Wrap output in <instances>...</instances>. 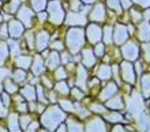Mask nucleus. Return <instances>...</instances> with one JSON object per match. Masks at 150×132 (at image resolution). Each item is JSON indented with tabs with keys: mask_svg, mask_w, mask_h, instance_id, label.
I'll return each mask as SVG.
<instances>
[{
	"mask_svg": "<svg viewBox=\"0 0 150 132\" xmlns=\"http://www.w3.org/2000/svg\"><path fill=\"white\" fill-rule=\"evenodd\" d=\"M120 53H122L123 60H127L131 63L137 61L141 59V44L135 38H130L120 47Z\"/></svg>",
	"mask_w": 150,
	"mask_h": 132,
	"instance_id": "4",
	"label": "nucleus"
},
{
	"mask_svg": "<svg viewBox=\"0 0 150 132\" xmlns=\"http://www.w3.org/2000/svg\"><path fill=\"white\" fill-rule=\"evenodd\" d=\"M37 132H51V131H48V129H38Z\"/></svg>",
	"mask_w": 150,
	"mask_h": 132,
	"instance_id": "57",
	"label": "nucleus"
},
{
	"mask_svg": "<svg viewBox=\"0 0 150 132\" xmlns=\"http://www.w3.org/2000/svg\"><path fill=\"white\" fill-rule=\"evenodd\" d=\"M11 59L10 56V49L6 40H0V67H6L8 60Z\"/></svg>",
	"mask_w": 150,
	"mask_h": 132,
	"instance_id": "26",
	"label": "nucleus"
},
{
	"mask_svg": "<svg viewBox=\"0 0 150 132\" xmlns=\"http://www.w3.org/2000/svg\"><path fill=\"white\" fill-rule=\"evenodd\" d=\"M85 6H93V4H96L97 1H100V0H81Z\"/></svg>",
	"mask_w": 150,
	"mask_h": 132,
	"instance_id": "53",
	"label": "nucleus"
},
{
	"mask_svg": "<svg viewBox=\"0 0 150 132\" xmlns=\"http://www.w3.org/2000/svg\"><path fill=\"white\" fill-rule=\"evenodd\" d=\"M120 4H122V8H123V11L124 12H127L132 6H134L131 0H120Z\"/></svg>",
	"mask_w": 150,
	"mask_h": 132,
	"instance_id": "51",
	"label": "nucleus"
},
{
	"mask_svg": "<svg viewBox=\"0 0 150 132\" xmlns=\"http://www.w3.org/2000/svg\"><path fill=\"white\" fill-rule=\"evenodd\" d=\"M7 44H8V49H10V56H11L12 59L16 57V56H19L21 53H23L22 47H21V40L8 38Z\"/></svg>",
	"mask_w": 150,
	"mask_h": 132,
	"instance_id": "29",
	"label": "nucleus"
},
{
	"mask_svg": "<svg viewBox=\"0 0 150 132\" xmlns=\"http://www.w3.org/2000/svg\"><path fill=\"white\" fill-rule=\"evenodd\" d=\"M3 1H4V3H7V1H8V0H3Z\"/></svg>",
	"mask_w": 150,
	"mask_h": 132,
	"instance_id": "59",
	"label": "nucleus"
},
{
	"mask_svg": "<svg viewBox=\"0 0 150 132\" xmlns=\"http://www.w3.org/2000/svg\"><path fill=\"white\" fill-rule=\"evenodd\" d=\"M7 114H8L7 109H0V117H6Z\"/></svg>",
	"mask_w": 150,
	"mask_h": 132,
	"instance_id": "54",
	"label": "nucleus"
},
{
	"mask_svg": "<svg viewBox=\"0 0 150 132\" xmlns=\"http://www.w3.org/2000/svg\"><path fill=\"white\" fill-rule=\"evenodd\" d=\"M45 91H47V89H45L41 83H38V85L36 86V94H37V100H38V102H42V104H47L48 102Z\"/></svg>",
	"mask_w": 150,
	"mask_h": 132,
	"instance_id": "42",
	"label": "nucleus"
},
{
	"mask_svg": "<svg viewBox=\"0 0 150 132\" xmlns=\"http://www.w3.org/2000/svg\"><path fill=\"white\" fill-rule=\"evenodd\" d=\"M49 49H51V51H56V52H63V51H66V44H64V40H62V38L51 40Z\"/></svg>",
	"mask_w": 150,
	"mask_h": 132,
	"instance_id": "37",
	"label": "nucleus"
},
{
	"mask_svg": "<svg viewBox=\"0 0 150 132\" xmlns=\"http://www.w3.org/2000/svg\"><path fill=\"white\" fill-rule=\"evenodd\" d=\"M96 68V76L101 82L112 80V66L107 63H100L94 67Z\"/></svg>",
	"mask_w": 150,
	"mask_h": 132,
	"instance_id": "18",
	"label": "nucleus"
},
{
	"mask_svg": "<svg viewBox=\"0 0 150 132\" xmlns=\"http://www.w3.org/2000/svg\"><path fill=\"white\" fill-rule=\"evenodd\" d=\"M1 85H3L4 91H7L8 94H15L19 91V87H18V83H16L11 76H6V78L1 80Z\"/></svg>",
	"mask_w": 150,
	"mask_h": 132,
	"instance_id": "28",
	"label": "nucleus"
},
{
	"mask_svg": "<svg viewBox=\"0 0 150 132\" xmlns=\"http://www.w3.org/2000/svg\"><path fill=\"white\" fill-rule=\"evenodd\" d=\"M70 95H71L74 100L76 101H82L83 98H85V93H83V90L78 86H72L71 87V91H70Z\"/></svg>",
	"mask_w": 150,
	"mask_h": 132,
	"instance_id": "43",
	"label": "nucleus"
},
{
	"mask_svg": "<svg viewBox=\"0 0 150 132\" xmlns=\"http://www.w3.org/2000/svg\"><path fill=\"white\" fill-rule=\"evenodd\" d=\"M119 91V85L116 83L115 80H108L105 82V86L103 89L100 90V94H98V100L100 101H108L109 98H112L113 95H116Z\"/></svg>",
	"mask_w": 150,
	"mask_h": 132,
	"instance_id": "15",
	"label": "nucleus"
},
{
	"mask_svg": "<svg viewBox=\"0 0 150 132\" xmlns=\"http://www.w3.org/2000/svg\"><path fill=\"white\" fill-rule=\"evenodd\" d=\"M66 49L71 54H79L81 51L87 45L85 27H68L64 33Z\"/></svg>",
	"mask_w": 150,
	"mask_h": 132,
	"instance_id": "1",
	"label": "nucleus"
},
{
	"mask_svg": "<svg viewBox=\"0 0 150 132\" xmlns=\"http://www.w3.org/2000/svg\"><path fill=\"white\" fill-rule=\"evenodd\" d=\"M87 80H89V70L79 63V64H76V70H75V72H74L75 86L81 87L82 90H86L87 89Z\"/></svg>",
	"mask_w": 150,
	"mask_h": 132,
	"instance_id": "14",
	"label": "nucleus"
},
{
	"mask_svg": "<svg viewBox=\"0 0 150 132\" xmlns=\"http://www.w3.org/2000/svg\"><path fill=\"white\" fill-rule=\"evenodd\" d=\"M107 49H108V47L103 42V41L98 44H96V45H93V52H94V54L97 56V59H100V60L107 54Z\"/></svg>",
	"mask_w": 150,
	"mask_h": 132,
	"instance_id": "40",
	"label": "nucleus"
},
{
	"mask_svg": "<svg viewBox=\"0 0 150 132\" xmlns=\"http://www.w3.org/2000/svg\"><path fill=\"white\" fill-rule=\"evenodd\" d=\"M0 132H8V129H6L3 125H0Z\"/></svg>",
	"mask_w": 150,
	"mask_h": 132,
	"instance_id": "56",
	"label": "nucleus"
},
{
	"mask_svg": "<svg viewBox=\"0 0 150 132\" xmlns=\"http://www.w3.org/2000/svg\"><path fill=\"white\" fill-rule=\"evenodd\" d=\"M127 15H128V22H131V23H134V25H138V23H141L142 20H145L143 10L137 7V6H132V7L127 11Z\"/></svg>",
	"mask_w": 150,
	"mask_h": 132,
	"instance_id": "22",
	"label": "nucleus"
},
{
	"mask_svg": "<svg viewBox=\"0 0 150 132\" xmlns=\"http://www.w3.org/2000/svg\"><path fill=\"white\" fill-rule=\"evenodd\" d=\"M67 129H68V132H85L82 124L78 120H75V119H68Z\"/></svg>",
	"mask_w": 150,
	"mask_h": 132,
	"instance_id": "41",
	"label": "nucleus"
},
{
	"mask_svg": "<svg viewBox=\"0 0 150 132\" xmlns=\"http://www.w3.org/2000/svg\"><path fill=\"white\" fill-rule=\"evenodd\" d=\"M141 59L146 64H150V41L141 44Z\"/></svg>",
	"mask_w": 150,
	"mask_h": 132,
	"instance_id": "39",
	"label": "nucleus"
},
{
	"mask_svg": "<svg viewBox=\"0 0 150 132\" xmlns=\"http://www.w3.org/2000/svg\"><path fill=\"white\" fill-rule=\"evenodd\" d=\"M51 31L45 29V27H41L36 31V52L41 53L44 49H48L49 48V44H51Z\"/></svg>",
	"mask_w": 150,
	"mask_h": 132,
	"instance_id": "12",
	"label": "nucleus"
},
{
	"mask_svg": "<svg viewBox=\"0 0 150 132\" xmlns=\"http://www.w3.org/2000/svg\"><path fill=\"white\" fill-rule=\"evenodd\" d=\"M30 72H32L34 76H41L42 74L47 72V67H45V59L41 56L40 53L34 54L33 56V63L32 67H30Z\"/></svg>",
	"mask_w": 150,
	"mask_h": 132,
	"instance_id": "17",
	"label": "nucleus"
},
{
	"mask_svg": "<svg viewBox=\"0 0 150 132\" xmlns=\"http://www.w3.org/2000/svg\"><path fill=\"white\" fill-rule=\"evenodd\" d=\"M112 132H127V131H126L124 127H122V125H115L113 129H112Z\"/></svg>",
	"mask_w": 150,
	"mask_h": 132,
	"instance_id": "52",
	"label": "nucleus"
},
{
	"mask_svg": "<svg viewBox=\"0 0 150 132\" xmlns=\"http://www.w3.org/2000/svg\"><path fill=\"white\" fill-rule=\"evenodd\" d=\"M48 12V23L53 27H60L64 25L66 19V8L63 7V0H49L47 6Z\"/></svg>",
	"mask_w": 150,
	"mask_h": 132,
	"instance_id": "3",
	"label": "nucleus"
},
{
	"mask_svg": "<svg viewBox=\"0 0 150 132\" xmlns=\"http://www.w3.org/2000/svg\"><path fill=\"white\" fill-rule=\"evenodd\" d=\"M119 67H120V78H122V80L124 83H128V85L134 86L137 83V79H138L134 63L127 61V60H122V61L119 63Z\"/></svg>",
	"mask_w": 150,
	"mask_h": 132,
	"instance_id": "8",
	"label": "nucleus"
},
{
	"mask_svg": "<svg viewBox=\"0 0 150 132\" xmlns=\"http://www.w3.org/2000/svg\"><path fill=\"white\" fill-rule=\"evenodd\" d=\"M8 25V34H10V38L12 40H21L23 37L25 31H26V27L23 26V23L21 22L19 19L16 18H10L8 20H6Z\"/></svg>",
	"mask_w": 150,
	"mask_h": 132,
	"instance_id": "13",
	"label": "nucleus"
},
{
	"mask_svg": "<svg viewBox=\"0 0 150 132\" xmlns=\"http://www.w3.org/2000/svg\"><path fill=\"white\" fill-rule=\"evenodd\" d=\"M59 66H62L60 52L51 51V52H49V54L45 57V67H47V71L52 72V71H55Z\"/></svg>",
	"mask_w": 150,
	"mask_h": 132,
	"instance_id": "20",
	"label": "nucleus"
},
{
	"mask_svg": "<svg viewBox=\"0 0 150 132\" xmlns=\"http://www.w3.org/2000/svg\"><path fill=\"white\" fill-rule=\"evenodd\" d=\"M33 63V56L29 52H25V53H21L19 56L14 57V67H18V68H22V70L30 71V67H32Z\"/></svg>",
	"mask_w": 150,
	"mask_h": 132,
	"instance_id": "19",
	"label": "nucleus"
},
{
	"mask_svg": "<svg viewBox=\"0 0 150 132\" xmlns=\"http://www.w3.org/2000/svg\"><path fill=\"white\" fill-rule=\"evenodd\" d=\"M64 119H66V114L62 110V108L59 105H51L42 113V116H41V124L48 131L52 132L63 123Z\"/></svg>",
	"mask_w": 150,
	"mask_h": 132,
	"instance_id": "2",
	"label": "nucleus"
},
{
	"mask_svg": "<svg viewBox=\"0 0 150 132\" xmlns=\"http://www.w3.org/2000/svg\"><path fill=\"white\" fill-rule=\"evenodd\" d=\"M16 19H19L26 29H34L36 26V12L32 10L29 4H22L15 15Z\"/></svg>",
	"mask_w": 150,
	"mask_h": 132,
	"instance_id": "6",
	"label": "nucleus"
},
{
	"mask_svg": "<svg viewBox=\"0 0 150 132\" xmlns=\"http://www.w3.org/2000/svg\"><path fill=\"white\" fill-rule=\"evenodd\" d=\"M134 6L142 8V10H146V8H150V0H131Z\"/></svg>",
	"mask_w": 150,
	"mask_h": 132,
	"instance_id": "48",
	"label": "nucleus"
},
{
	"mask_svg": "<svg viewBox=\"0 0 150 132\" xmlns=\"http://www.w3.org/2000/svg\"><path fill=\"white\" fill-rule=\"evenodd\" d=\"M56 132H67L66 131V125H60V128L56 129Z\"/></svg>",
	"mask_w": 150,
	"mask_h": 132,
	"instance_id": "55",
	"label": "nucleus"
},
{
	"mask_svg": "<svg viewBox=\"0 0 150 132\" xmlns=\"http://www.w3.org/2000/svg\"><path fill=\"white\" fill-rule=\"evenodd\" d=\"M59 106L66 112H72L75 109V105L71 102V100H67V98H62L59 101Z\"/></svg>",
	"mask_w": 150,
	"mask_h": 132,
	"instance_id": "44",
	"label": "nucleus"
},
{
	"mask_svg": "<svg viewBox=\"0 0 150 132\" xmlns=\"http://www.w3.org/2000/svg\"><path fill=\"white\" fill-rule=\"evenodd\" d=\"M0 98H1V102H3L4 106H10L11 105V97H10V94L7 93V91H1V94H0Z\"/></svg>",
	"mask_w": 150,
	"mask_h": 132,
	"instance_id": "49",
	"label": "nucleus"
},
{
	"mask_svg": "<svg viewBox=\"0 0 150 132\" xmlns=\"http://www.w3.org/2000/svg\"><path fill=\"white\" fill-rule=\"evenodd\" d=\"M48 1H49V0H29V6H30L33 11L37 14V12H41V11H45V10H47Z\"/></svg>",
	"mask_w": 150,
	"mask_h": 132,
	"instance_id": "35",
	"label": "nucleus"
},
{
	"mask_svg": "<svg viewBox=\"0 0 150 132\" xmlns=\"http://www.w3.org/2000/svg\"><path fill=\"white\" fill-rule=\"evenodd\" d=\"M21 95L25 98V101L32 102V101H37V94H36V86H33L32 83L25 85L23 87L19 89Z\"/></svg>",
	"mask_w": 150,
	"mask_h": 132,
	"instance_id": "24",
	"label": "nucleus"
},
{
	"mask_svg": "<svg viewBox=\"0 0 150 132\" xmlns=\"http://www.w3.org/2000/svg\"><path fill=\"white\" fill-rule=\"evenodd\" d=\"M130 34H128V29L127 25L123 22H116L113 25V45L116 47H122L124 42H127L130 40Z\"/></svg>",
	"mask_w": 150,
	"mask_h": 132,
	"instance_id": "11",
	"label": "nucleus"
},
{
	"mask_svg": "<svg viewBox=\"0 0 150 132\" xmlns=\"http://www.w3.org/2000/svg\"><path fill=\"white\" fill-rule=\"evenodd\" d=\"M149 23H150V19H149Z\"/></svg>",
	"mask_w": 150,
	"mask_h": 132,
	"instance_id": "60",
	"label": "nucleus"
},
{
	"mask_svg": "<svg viewBox=\"0 0 150 132\" xmlns=\"http://www.w3.org/2000/svg\"><path fill=\"white\" fill-rule=\"evenodd\" d=\"M21 40L26 44V48H28L29 52L36 51V31L33 30V29H26L23 37Z\"/></svg>",
	"mask_w": 150,
	"mask_h": 132,
	"instance_id": "23",
	"label": "nucleus"
},
{
	"mask_svg": "<svg viewBox=\"0 0 150 132\" xmlns=\"http://www.w3.org/2000/svg\"><path fill=\"white\" fill-rule=\"evenodd\" d=\"M3 4H4V1H3V0H0V8L3 7Z\"/></svg>",
	"mask_w": 150,
	"mask_h": 132,
	"instance_id": "58",
	"label": "nucleus"
},
{
	"mask_svg": "<svg viewBox=\"0 0 150 132\" xmlns=\"http://www.w3.org/2000/svg\"><path fill=\"white\" fill-rule=\"evenodd\" d=\"M105 106L108 109H112V110H122L124 106V102H123V98L120 95H113L108 101H105Z\"/></svg>",
	"mask_w": 150,
	"mask_h": 132,
	"instance_id": "30",
	"label": "nucleus"
},
{
	"mask_svg": "<svg viewBox=\"0 0 150 132\" xmlns=\"http://www.w3.org/2000/svg\"><path fill=\"white\" fill-rule=\"evenodd\" d=\"M103 42L107 47L113 45V25L109 22L103 25Z\"/></svg>",
	"mask_w": 150,
	"mask_h": 132,
	"instance_id": "25",
	"label": "nucleus"
},
{
	"mask_svg": "<svg viewBox=\"0 0 150 132\" xmlns=\"http://www.w3.org/2000/svg\"><path fill=\"white\" fill-rule=\"evenodd\" d=\"M86 132H107V125L101 117H93L87 121Z\"/></svg>",
	"mask_w": 150,
	"mask_h": 132,
	"instance_id": "21",
	"label": "nucleus"
},
{
	"mask_svg": "<svg viewBox=\"0 0 150 132\" xmlns=\"http://www.w3.org/2000/svg\"><path fill=\"white\" fill-rule=\"evenodd\" d=\"M90 109L96 113H105V106L101 105V104H93L90 106Z\"/></svg>",
	"mask_w": 150,
	"mask_h": 132,
	"instance_id": "50",
	"label": "nucleus"
},
{
	"mask_svg": "<svg viewBox=\"0 0 150 132\" xmlns=\"http://www.w3.org/2000/svg\"><path fill=\"white\" fill-rule=\"evenodd\" d=\"M105 7H107L108 11H112L115 14H117L119 16L123 15V8H122V4H120V0H105Z\"/></svg>",
	"mask_w": 150,
	"mask_h": 132,
	"instance_id": "33",
	"label": "nucleus"
},
{
	"mask_svg": "<svg viewBox=\"0 0 150 132\" xmlns=\"http://www.w3.org/2000/svg\"><path fill=\"white\" fill-rule=\"evenodd\" d=\"M10 38V34H8V25L7 22H1L0 25V40H7Z\"/></svg>",
	"mask_w": 150,
	"mask_h": 132,
	"instance_id": "47",
	"label": "nucleus"
},
{
	"mask_svg": "<svg viewBox=\"0 0 150 132\" xmlns=\"http://www.w3.org/2000/svg\"><path fill=\"white\" fill-rule=\"evenodd\" d=\"M53 90H55L56 94H59V95H70L71 86L68 85L67 80H59V82H56L55 83Z\"/></svg>",
	"mask_w": 150,
	"mask_h": 132,
	"instance_id": "31",
	"label": "nucleus"
},
{
	"mask_svg": "<svg viewBox=\"0 0 150 132\" xmlns=\"http://www.w3.org/2000/svg\"><path fill=\"white\" fill-rule=\"evenodd\" d=\"M32 117L28 116L26 113H23V114H21L19 116V124H21V128L22 129H28L29 125L32 124Z\"/></svg>",
	"mask_w": 150,
	"mask_h": 132,
	"instance_id": "45",
	"label": "nucleus"
},
{
	"mask_svg": "<svg viewBox=\"0 0 150 132\" xmlns=\"http://www.w3.org/2000/svg\"><path fill=\"white\" fill-rule=\"evenodd\" d=\"M52 72H53V79H55V82H59V80H67L68 76H70L64 66H59L55 71H52Z\"/></svg>",
	"mask_w": 150,
	"mask_h": 132,
	"instance_id": "36",
	"label": "nucleus"
},
{
	"mask_svg": "<svg viewBox=\"0 0 150 132\" xmlns=\"http://www.w3.org/2000/svg\"><path fill=\"white\" fill-rule=\"evenodd\" d=\"M141 89L145 97H150V74L143 72L141 75Z\"/></svg>",
	"mask_w": 150,
	"mask_h": 132,
	"instance_id": "34",
	"label": "nucleus"
},
{
	"mask_svg": "<svg viewBox=\"0 0 150 132\" xmlns=\"http://www.w3.org/2000/svg\"><path fill=\"white\" fill-rule=\"evenodd\" d=\"M11 78L19 85V83H25L26 80H29V72L26 70H22V68H18V67H14L11 72Z\"/></svg>",
	"mask_w": 150,
	"mask_h": 132,
	"instance_id": "27",
	"label": "nucleus"
},
{
	"mask_svg": "<svg viewBox=\"0 0 150 132\" xmlns=\"http://www.w3.org/2000/svg\"><path fill=\"white\" fill-rule=\"evenodd\" d=\"M19 124V116L16 113H11L8 116V131L10 132H22Z\"/></svg>",
	"mask_w": 150,
	"mask_h": 132,
	"instance_id": "32",
	"label": "nucleus"
},
{
	"mask_svg": "<svg viewBox=\"0 0 150 132\" xmlns=\"http://www.w3.org/2000/svg\"><path fill=\"white\" fill-rule=\"evenodd\" d=\"M79 57H81V64L83 67H86L87 70H93L98 64V59H97V56L93 52V47L89 45V44L81 51Z\"/></svg>",
	"mask_w": 150,
	"mask_h": 132,
	"instance_id": "9",
	"label": "nucleus"
},
{
	"mask_svg": "<svg viewBox=\"0 0 150 132\" xmlns=\"http://www.w3.org/2000/svg\"><path fill=\"white\" fill-rule=\"evenodd\" d=\"M85 35H86V42L89 45H96L103 41V25L89 22L85 26Z\"/></svg>",
	"mask_w": 150,
	"mask_h": 132,
	"instance_id": "7",
	"label": "nucleus"
},
{
	"mask_svg": "<svg viewBox=\"0 0 150 132\" xmlns=\"http://www.w3.org/2000/svg\"><path fill=\"white\" fill-rule=\"evenodd\" d=\"M89 23L87 15L83 12H72L67 11L66 14V19H64V25L68 27H85Z\"/></svg>",
	"mask_w": 150,
	"mask_h": 132,
	"instance_id": "10",
	"label": "nucleus"
},
{
	"mask_svg": "<svg viewBox=\"0 0 150 132\" xmlns=\"http://www.w3.org/2000/svg\"><path fill=\"white\" fill-rule=\"evenodd\" d=\"M107 119H108V121H111V123H120V121H123V116L120 113H117V110L111 112L107 116Z\"/></svg>",
	"mask_w": 150,
	"mask_h": 132,
	"instance_id": "46",
	"label": "nucleus"
},
{
	"mask_svg": "<svg viewBox=\"0 0 150 132\" xmlns=\"http://www.w3.org/2000/svg\"><path fill=\"white\" fill-rule=\"evenodd\" d=\"M87 19H89V22H94V23H100V25L107 23L108 10L105 7V4L103 1H97L96 4H93L89 14H87Z\"/></svg>",
	"mask_w": 150,
	"mask_h": 132,
	"instance_id": "5",
	"label": "nucleus"
},
{
	"mask_svg": "<svg viewBox=\"0 0 150 132\" xmlns=\"http://www.w3.org/2000/svg\"><path fill=\"white\" fill-rule=\"evenodd\" d=\"M53 80H55V79H53V76L51 78V76H49V74H47V72L40 76V83H41V85H42L47 90H52V89H53V86H55V82H53Z\"/></svg>",
	"mask_w": 150,
	"mask_h": 132,
	"instance_id": "38",
	"label": "nucleus"
},
{
	"mask_svg": "<svg viewBox=\"0 0 150 132\" xmlns=\"http://www.w3.org/2000/svg\"><path fill=\"white\" fill-rule=\"evenodd\" d=\"M135 38L139 44L149 42L150 41V23L149 20H142L141 23L137 25V33H135Z\"/></svg>",
	"mask_w": 150,
	"mask_h": 132,
	"instance_id": "16",
	"label": "nucleus"
}]
</instances>
